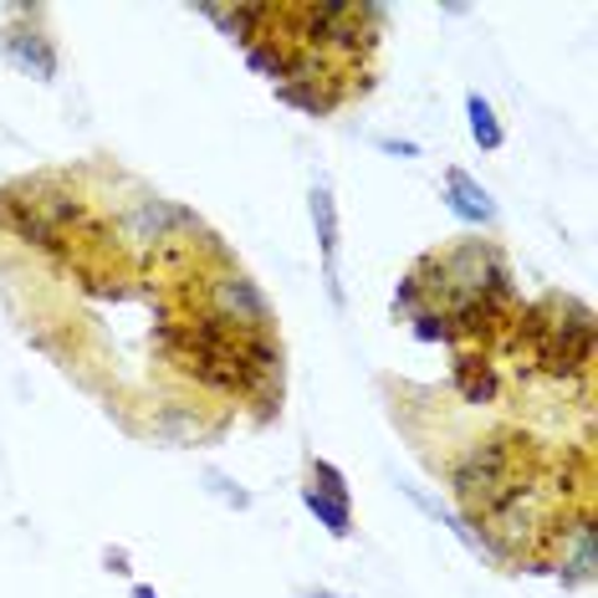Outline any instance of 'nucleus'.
Here are the masks:
<instances>
[{"label":"nucleus","instance_id":"nucleus-16","mask_svg":"<svg viewBox=\"0 0 598 598\" xmlns=\"http://www.w3.org/2000/svg\"><path fill=\"white\" fill-rule=\"evenodd\" d=\"M415 338H419V343H455V328H450L445 307H440V313H435V307L415 313Z\"/></svg>","mask_w":598,"mask_h":598},{"label":"nucleus","instance_id":"nucleus-21","mask_svg":"<svg viewBox=\"0 0 598 598\" xmlns=\"http://www.w3.org/2000/svg\"><path fill=\"white\" fill-rule=\"evenodd\" d=\"M379 149H384V154H394V159H415V154H419V144H409V138H379Z\"/></svg>","mask_w":598,"mask_h":598},{"label":"nucleus","instance_id":"nucleus-23","mask_svg":"<svg viewBox=\"0 0 598 598\" xmlns=\"http://www.w3.org/2000/svg\"><path fill=\"white\" fill-rule=\"evenodd\" d=\"M134 598H159V594H154V588H144V584H138V588H134Z\"/></svg>","mask_w":598,"mask_h":598},{"label":"nucleus","instance_id":"nucleus-11","mask_svg":"<svg viewBox=\"0 0 598 598\" xmlns=\"http://www.w3.org/2000/svg\"><path fill=\"white\" fill-rule=\"evenodd\" d=\"M302 507L313 511L332 538H348V532H353V511H348V501H338V496H323L317 486H302Z\"/></svg>","mask_w":598,"mask_h":598},{"label":"nucleus","instance_id":"nucleus-20","mask_svg":"<svg viewBox=\"0 0 598 598\" xmlns=\"http://www.w3.org/2000/svg\"><path fill=\"white\" fill-rule=\"evenodd\" d=\"M394 313H404V317H415V313H425V297H419V282H415V271L399 282V292H394Z\"/></svg>","mask_w":598,"mask_h":598},{"label":"nucleus","instance_id":"nucleus-13","mask_svg":"<svg viewBox=\"0 0 598 598\" xmlns=\"http://www.w3.org/2000/svg\"><path fill=\"white\" fill-rule=\"evenodd\" d=\"M573 538V573H578V578H594V563H598V527L588 522H578V527H568V532H563V542Z\"/></svg>","mask_w":598,"mask_h":598},{"label":"nucleus","instance_id":"nucleus-17","mask_svg":"<svg viewBox=\"0 0 598 598\" xmlns=\"http://www.w3.org/2000/svg\"><path fill=\"white\" fill-rule=\"evenodd\" d=\"M246 61H251L256 72H267V77H286V67H292V57H286L277 42H256L251 52H246Z\"/></svg>","mask_w":598,"mask_h":598},{"label":"nucleus","instance_id":"nucleus-7","mask_svg":"<svg viewBox=\"0 0 598 598\" xmlns=\"http://www.w3.org/2000/svg\"><path fill=\"white\" fill-rule=\"evenodd\" d=\"M445 205L461 215L465 225H492L496 200L486 195V184H476L465 169H445Z\"/></svg>","mask_w":598,"mask_h":598},{"label":"nucleus","instance_id":"nucleus-9","mask_svg":"<svg viewBox=\"0 0 598 598\" xmlns=\"http://www.w3.org/2000/svg\"><path fill=\"white\" fill-rule=\"evenodd\" d=\"M200 15H210V21H215V26H221L230 42L256 46L261 26L271 21V5H200Z\"/></svg>","mask_w":598,"mask_h":598},{"label":"nucleus","instance_id":"nucleus-1","mask_svg":"<svg viewBox=\"0 0 598 598\" xmlns=\"http://www.w3.org/2000/svg\"><path fill=\"white\" fill-rule=\"evenodd\" d=\"M527 338L538 343V363L553 379L584 374L594 359V313L573 297H553L527 313Z\"/></svg>","mask_w":598,"mask_h":598},{"label":"nucleus","instance_id":"nucleus-18","mask_svg":"<svg viewBox=\"0 0 598 598\" xmlns=\"http://www.w3.org/2000/svg\"><path fill=\"white\" fill-rule=\"evenodd\" d=\"M313 486H317L323 496H338V501H348L343 471H338V465H328V461H313Z\"/></svg>","mask_w":598,"mask_h":598},{"label":"nucleus","instance_id":"nucleus-15","mask_svg":"<svg viewBox=\"0 0 598 598\" xmlns=\"http://www.w3.org/2000/svg\"><path fill=\"white\" fill-rule=\"evenodd\" d=\"M154 430L165 435V440H174V445H180V440H195V435H200V419L190 415L184 404H169L165 415L154 419Z\"/></svg>","mask_w":598,"mask_h":598},{"label":"nucleus","instance_id":"nucleus-3","mask_svg":"<svg viewBox=\"0 0 598 598\" xmlns=\"http://www.w3.org/2000/svg\"><path fill=\"white\" fill-rule=\"evenodd\" d=\"M77 215H82V205L72 195H61V190H31L26 200L5 195V225L31 246H46V251L57 246L61 225H72Z\"/></svg>","mask_w":598,"mask_h":598},{"label":"nucleus","instance_id":"nucleus-4","mask_svg":"<svg viewBox=\"0 0 598 598\" xmlns=\"http://www.w3.org/2000/svg\"><path fill=\"white\" fill-rule=\"evenodd\" d=\"M210 313L221 317V323H230V328H246V332H267V323H271V307H267V297H261V286H256L251 277H240V271L210 282Z\"/></svg>","mask_w":598,"mask_h":598},{"label":"nucleus","instance_id":"nucleus-6","mask_svg":"<svg viewBox=\"0 0 598 598\" xmlns=\"http://www.w3.org/2000/svg\"><path fill=\"white\" fill-rule=\"evenodd\" d=\"M313 225H317L323 261H328V292H332V302L343 307V286H338V205H332V190L323 180L313 184Z\"/></svg>","mask_w":598,"mask_h":598},{"label":"nucleus","instance_id":"nucleus-10","mask_svg":"<svg viewBox=\"0 0 598 598\" xmlns=\"http://www.w3.org/2000/svg\"><path fill=\"white\" fill-rule=\"evenodd\" d=\"M455 390L465 394V404H492L496 399V374L486 359H471V353H461L455 359Z\"/></svg>","mask_w":598,"mask_h":598},{"label":"nucleus","instance_id":"nucleus-2","mask_svg":"<svg viewBox=\"0 0 598 598\" xmlns=\"http://www.w3.org/2000/svg\"><path fill=\"white\" fill-rule=\"evenodd\" d=\"M517 445H522V440L492 435V440L471 445L461 461H455V471H450V492H455V501L465 507V522H476L492 501H501V496L517 486V476H511Z\"/></svg>","mask_w":598,"mask_h":598},{"label":"nucleus","instance_id":"nucleus-14","mask_svg":"<svg viewBox=\"0 0 598 598\" xmlns=\"http://www.w3.org/2000/svg\"><path fill=\"white\" fill-rule=\"evenodd\" d=\"M277 98L282 103H292V108H302V113H313V119H323V113H332V92H317V88H307V82H282L277 88Z\"/></svg>","mask_w":598,"mask_h":598},{"label":"nucleus","instance_id":"nucleus-19","mask_svg":"<svg viewBox=\"0 0 598 598\" xmlns=\"http://www.w3.org/2000/svg\"><path fill=\"white\" fill-rule=\"evenodd\" d=\"M205 481H210V492L221 496L225 507H236V511H246V507H251V492H240V486H236V481H230V476H221V471H205Z\"/></svg>","mask_w":598,"mask_h":598},{"label":"nucleus","instance_id":"nucleus-5","mask_svg":"<svg viewBox=\"0 0 598 598\" xmlns=\"http://www.w3.org/2000/svg\"><path fill=\"white\" fill-rule=\"evenodd\" d=\"M184 225H200L190 210L169 205V200H138L128 215H123V230L134 246H154V240H169V230H184Z\"/></svg>","mask_w":598,"mask_h":598},{"label":"nucleus","instance_id":"nucleus-8","mask_svg":"<svg viewBox=\"0 0 598 598\" xmlns=\"http://www.w3.org/2000/svg\"><path fill=\"white\" fill-rule=\"evenodd\" d=\"M5 57H11L21 72L42 77V82L57 77V52H52V42H46L42 31H5Z\"/></svg>","mask_w":598,"mask_h":598},{"label":"nucleus","instance_id":"nucleus-22","mask_svg":"<svg viewBox=\"0 0 598 598\" xmlns=\"http://www.w3.org/2000/svg\"><path fill=\"white\" fill-rule=\"evenodd\" d=\"M302 598H348V594H328V588H307Z\"/></svg>","mask_w":598,"mask_h":598},{"label":"nucleus","instance_id":"nucleus-12","mask_svg":"<svg viewBox=\"0 0 598 598\" xmlns=\"http://www.w3.org/2000/svg\"><path fill=\"white\" fill-rule=\"evenodd\" d=\"M465 119H471V138H476V144H481L486 154L507 144V134H501V123H496V108L486 103L481 92H471V98H465Z\"/></svg>","mask_w":598,"mask_h":598}]
</instances>
